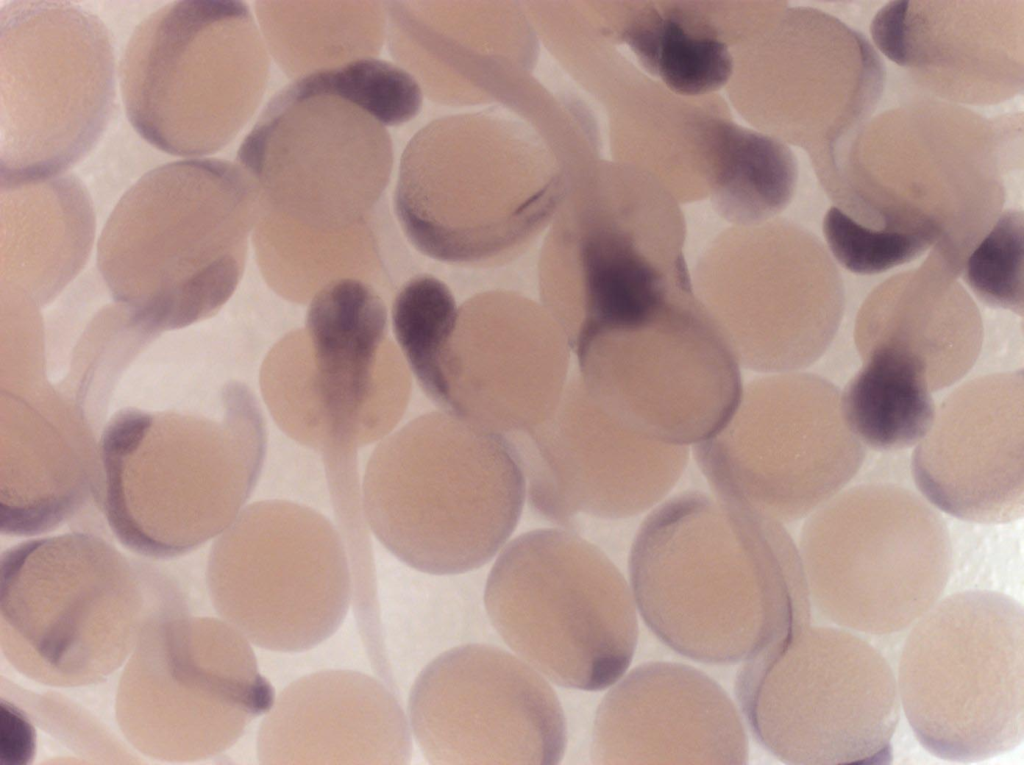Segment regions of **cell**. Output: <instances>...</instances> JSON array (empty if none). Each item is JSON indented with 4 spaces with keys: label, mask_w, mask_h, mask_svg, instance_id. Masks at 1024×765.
Masks as SVG:
<instances>
[{
    "label": "cell",
    "mask_w": 1024,
    "mask_h": 765,
    "mask_svg": "<svg viewBox=\"0 0 1024 765\" xmlns=\"http://www.w3.org/2000/svg\"><path fill=\"white\" fill-rule=\"evenodd\" d=\"M629 573L647 626L698 662H745L809 625L803 564L782 523L716 496L689 491L657 506Z\"/></svg>",
    "instance_id": "obj_1"
},
{
    "label": "cell",
    "mask_w": 1024,
    "mask_h": 765,
    "mask_svg": "<svg viewBox=\"0 0 1024 765\" xmlns=\"http://www.w3.org/2000/svg\"><path fill=\"white\" fill-rule=\"evenodd\" d=\"M421 102L410 73L374 58L294 79L237 154L257 189L260 221L323 237L363 227L389 182L388 127L412 119Z\"/></svg>",
    "instance_id": "obj_2"
},
{
    "label": "cell",
    "mask_w": 1024,
    "mask_h": 765,
    "mask_svg": "<svg viewBox=\"0 0 1024 765\" xmlns=\"http://www.w3.org/2000/svg\"><path fill=\"white\" fill-rule=\"evenodd\" d=\"M361 491L368 527L390 553L418 571L453 575L504 546L527 484L512 441L430 412L378 442Z\"/></svg>",
    "instance_id": "obj_3"
},
{
    "label": "cell",
    "mask_w": 1024,
    "mask_h": 765,
    "mask_svg": "<svg viewBox=\"0 0 1024 765\" xmlns=\"http://www.w3.org/2000/svg\"><path fill=\"white\" fill-rule=\"evenodd\" d=\"M269 52L240 1L185 0L144 19L119 65L126 115L149 144L198 157L229 144L263 97Z\"/></svg>",
    "instance_id": "obj_4"
},
{
    "label": "cell",
    "mask_w": 1024,
    "mask_h": 765,
    "mask_svg": "<svg viewBox=\"0 0 1024 765\" xmlns=\"http://www.w3.org/2000/svg\"><path fill=\"white\" fill-rule=\"evenodd\" d=\"M484 603L510 649L559 686L605 689L633 658V594L606 554L571 529L511 541L490 571Z\"/></svg>",
    "instance_id": "obj_5"
},
{
    "label": "cell",
    "mask_w": 1024,
    "mask_h": 765,
    "mask_svg": "<svg viewBox=\"0 0 1024 765\" xmlns=\"http://www.w3.org/2000/svg\"><path fill=\"white\" fill-rule=\"evenodd\" d=\"M898 693L920 743L947 760L988 759L1024 734V612L1008 595L936 602L908 635Z\"/></svg>",
    "instance_id": "obj_6"
},
{
    "label": "cell",
    "mask_w": 1024,
    "mask_h": 765,
    "mask_svg": "<svg viewBox=\"0 0 1024 765\" xmlns=\"http://www.w3.org/2000/svg\"><path fill=\"white\" fill-rule=\"evenodd\" d=\"M115 98L113 46L97 16L66 1L1 8V184L65 173L98 143Z\"/></svg>",
    "instance_id": "obj_7"
},
{
    "label": "cell",
    "mask_w": 1024,
    "mask_h": 765,
    "mask_svg": "<svg viewBox=\"0 0 1024 765\" xmlns=\"http://www.w3.org/2000/svg\"><path fill=\"white\" fill-rule=\"evenodd\" d=\"M736 697L759 743L791 764H883L899 721L895 674L850 631L809 625L743 662Z\"/></svg>",
    "instance_id": "obj_8"
},
{
    "label": "cell",
    "mask_w": 1024,
    "mask_h": 765,
    "mask_svg": "<svg viewBox=\"0 0 1024 765\" xmlns=\"http://www.w3.org/2000/svg\"><path fill=\"white\" fill-rule=\"evenodd\" d=\"M799 553L810 599L836 624L899 632L921 618L949 579L952 546L943 517L892 484L841 491L809 515Z\"/></svg>",
    "instance_id": "obj_9"
},
{
    "label": "cell",
    "mask_w": 1024,
    "mask_h": 765,
    "mask_svg": "<svg viewBox=\"0 0 1024 765\" xmlns=\"http://www.w3.org/2000/svg\"><path fill=\"white\" fill-rule=\"evenodd\" d=\"M595 403L629 430L688 446L718 433L743 393L739 363L693 288L600 329L574 348Z\"/></svg>",
    "instance_id": "obj_10"
},
{
    "label": "cell",
    "mask_w": 1024,
    "mask_h": 765,
    "mask_svg": "<svg viewBox=\"0 0 1024 765\" xmlns=\"http://www.w3.org/2000/svg\"><path fill=\"white\" fill-rule=\"evenodd\" d=\"M693 455L718 499L785 523L840 493L862 466L865 447L844 422L838 389L794 371L743 387L730 420Z\"/></svg>",
    "instance_id": "obj_11"
},
{
    "label": "cell",
    "mask_w": 1024,
    "mask_h": 765,
    "mask_svg": "<svg viewBox=\"0 0 1024 765\" xmlns=\"http://www.w3.org/2000/svg\"><path fill=\"white\" fill-rule=\"evenodd\" d=\"M691 281L738 363L762 373L813 364L844 308L841 276L825 246L780 220L723 232L701 255Z\"/></svg>",
    "instance_id": "obj_12"
},
{
    "label": "cell",
    "mask_w": 1024,
    "mask_h": 765,
    "mask_svg": "<svg viewBox=\"0 0 1024 765\" xmlns=\"http://www.w3.org/2000/svg\"><path fill=\"white\" fill-rule=\"evenodd\" d=\"M208 583L224 621L250 643L278 652L306 651L328 639L353 600L337 527L285 500L244 507L214 545Z\"/></svg>",
    "instance_id": "obj_13"
},
{
    "label": "cell",
    "mask_w": 1024,
    "mask_h": 765,
    "mask_svg": "<svg viewBox=\"0 0 1024 765\" xmlns=\"http://www.w3.org/2000/svg\"><path fill=\"white\" fill-rule=\"evenodd\" d=\"M387 325L385 304L363 281L320 288L307 311L308 356L273 363L264 374L265 400L283 432L328 451L359 449L394 430L410 381L401 357L382 358Z\"/></svg>",
    "instance_id": "obj_14"
},
{
    "label": "cell",
    "mask_w": 1024,
    "mask_h": 765,
    "mask_svg": "<svg viewBox=\"0 0 1024 765\" xmlns=\"http://www.w3.org/2000/svg\"><path fill=\"white\" fill-rule=\"evenodd\" d=\"M412 733L432 764L561 761L566 721L550 684L522 659L467 644L431 661L409 697Z\"/></svg>",
    "instance_id": "obj_15"
},
{
    "label": "cell",
    "mask_w": 1024,
    "mask_h": 765,
    "mask_svg": "<svg viewBox=\"0 0 1024 765\" xmlns=\"http://www.w3.org/2000/svg\"><path fill=\"white\" fill-rule=\"evenodd\" d=\"M567 335L542 304L493 291L458 307L454 327L417 381L442 412L499 434L523 433L567 384Z\"/></svg>",
    "instance_id": "obj_16"
},
{
    "label": "cell",
    "mask_w": 1024,
    "mask_h": 765,
    "mask_svg": "<svg viewBox=\"0 0 1024 765\" xmlns=\"http://www.w3.org/2000/svg\"><path fill=\"white\" fill-rule=\"evenodd\" d=\"M39 542L49 566L35 540L2 555V621L9 637L59 680H97L121 664L137 639V571L105 544L91 574L80 575L73 534L68 558L61 556L60 537Z\"/></svg>",
    "instance_id": "obj_17"
},
{
    "label": "cell",
    "mask_w": 1024,
    "mask_h": 765,
    "mask_svg": "<svg viewBox=\"0 0 1024 765\" xmlns=\"http://www.w3.org/2000/svg\"><path fill=\"white\" fill-rule=\"evenodd\" d=\"M516 439L531 505L566 529L580 513L621 519L649 510L689 460L686 446L653 441L613 419L579 377L543 422Z\"/></svg>",
    "instance_id": "obj_18"
},
{
    "label": "cell",
    "mask_w": 1024,
    "mask_h": 765,
    "mask_svg": "<svg viewBox=\"0 0 1024 765\" xmlns=\"http://www.w3.org/2000/svg\"><path fill=\"white\" fill-rule=\"evenodd\" d=\"M677 202L646 184L621 182L582 193L553 228L540 281L581 300L645 294L690 278Z\"/></svg>",
    "instance_id": "obj_19"
},
{
    "label": "cell",
    "mask_w": 1024,
    "mask_h": 765,
    "mask_svg": "<svg viewBox=\"0 0 1024 765\" xmlns=\"http://www.w3.org/2000/svg\"><path fill=\"white\" fill-rule=\"evenodd\" d=\"M1023 373L966 382L936 408L913 452L922 497L958 519L1002 524L1024 511Z\"/></svg>",
    "instance_id": "obj_20"
},
{
    "label": "cell",
    "mask_w": 1024,
    "mask_h": 765,
    "mask_svg": "<svg viewBox=\"0 0 1024 765\" xmlns=\"http://www.w3.org/2000/svg\"><path fill=\"white\" fill-rule=\"evenodd\" d=\"M746 733L723 688L681 663L634 668L603 698L592 732L595 764H743Z\"/></svg>",
    "instance_id": "obj_21"
},
{
    "label": "cell",
    "mask_w": 1024,
    "mask_h": 765,
    "mask_svg": "<svg viewBox=\"0 0 1024 765\" xmlns=\"http://www.w3.org/2000/svg\"><path fill=\"white\" fill-rule=\"evenodd\" d=\"M406 715L380 680L350 670L308 674L275 698L257 736L266 765L406 764Z\"/></svg>",
    "instance_id": "obj_22"
},
{
    "label": "cell",
    "mask_w": 1024,
    "mask_h": 765,
    "mask_svg": "<svg viewBox=\"0 0 1024 765\" xmlns=\"http://www.w3.org/2000/svg\"><path fill=\"white\" fill-rule=\"evenodd\" d=\"M981 342L977 306L931 254L917 269L871 292L855 324L861 357L881 347L899 351L924 368L932 391L961 379L976 361Z\"/></svg>",
    "instance_id": "obj_23"
},
{
    "label": "cell",
    "mask_w": 1024,
    "mask_h": 765,
    "mask_svg": "<svg viewBox=\"0 0 1024 765\" xmlns=\"http://www.w3.org/2000/svg\"><path fill=\"white\" fill-rule=\"evenodd\" d=\"M255 11L268 52L295 79L374 58L387 28L379 1H260Z\"/></svg>",
    "instance_id": "obj_24"
},
{
    "label": "cell",
    "mask_w": 1024,
    "mask_h": 765,
    "mask_svg": "<svg viewBox=\"0 0 1024 765\" xmlns=\"http://www.w3.org/2000/svg\"><path fill=\"white\" fill-rule=\"evenodd\" d=\"M621 37L642 67L679 96L707 95L733 76L732 35L706 9L653 2L632 10Z\"/></svg>",
    "instance_id": "obj_25"
},
{
    "label": "cell",
    "mask_w": 1024,
    "mask_h": 765,
    "mask_svg": "<svg viewBox=\"0 0 1024 765\" xmlns=\"http://www.w3.org/2000/svg\"><path fill=\"white\" fill-rule=\"evenodd\" d=\"M863 366L840 393L848 429L864 446L879 452L916 446L936 414L924 368L890 348L862 357Z\"/></svg>",
    "instance_id": "obj_26"
},
{
    "label": "cell",
    "mask_w": 1024,
    "mask_h": 765,
    "mask_svg": "<svg viewBox=\"0 0 1024 765\" xmlns=\"http://www.w3.org/2000/svg\"><path fill=\"white\" fill-rule=\"evenodd\" d=\"M713 131L708 196L716 211L736 226L770 221L795 190L791 150L773 135L734 124L724 114Z\"/></svg>",
    "instance_id": "obj_27"
},
{
    "label": "cell",
    "mask_w": 1024,
    "mask_h": 765,
    "mask_svg": "<svg viewBox=\"0 0 1024 765\" xmlns=\"http://www.w3.org/2000/svg\"><path fill=\"white\" fill-rule=\"evenodd\" d=\"M458 307L440 280L421 275L406 282L392 304L393 332L416 380L431 367L455 323Z\"/></svg>",
    "instance_id": "obj_28"
},
{
    "label": "cell",
    "mask_w": 1024,
    "mask_h": 765,
    "mask_svg": "<svg viewBox=\"0 0 1024 765\" xmlns=\"http://www.w3.org/2000/svg\"><path fill=\"white\" fill-rule=\"evenodd\" d=\"M1023 213L1006 211L968 256L961 275L984 303L1023 314Z\"/></svg>",
    "instance_id": "obj_29"
},
{
    "label": "cell",
    "mask_w": 1024,
    "mask_h": 765,
    "mask_svg": "<svg viewBox=\"0 0 1024 765\" xmlns=\"http://www.w3.org/2000/svg\"><path fill=\"white\" fill-rule=\"evenodd\" d=\"M823 231L835 260L854 273L874 274L909 262L927 249L932 241L922 235L879 231L868 228L831 207Z\"/></svg>",
    "instance_id": "obj_30"
},
{
    "label": "cell",
    "mask_w": 1024,
    "mask_h": 765,
    "mask_svg": "<svg viewBox=\"0 0 1024 765\" xmlns=\"http://www.w3.org/2000/svg\"><path fill=\"white\" fill-rule=\"evenodd\" d=\"M909 1H893L878 11L871 23V35L881 52L899 64H908L907 12Z\"/></svg>",
    "instance_id": "obj_31"
}]
</instances>
